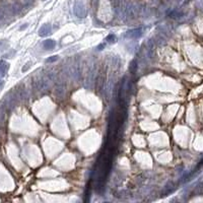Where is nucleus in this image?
Segmentation results:
<instances>
[{
  "mask_svg": "<svg viewBox=\"0 0 203 203\" xmlns=\"http://www.w3.org/2000/svg\"><path fill=\"white\" fill-rule=\"evenodd\" d=\"M73 11H74V14L79 18H85V15H86V10H85L84 5H83L82 2L78 1V0L75 1V3H74Z\"/></svg>",
  "mask_w": 203,
  "mask_h": 203,
  "instance_id": "f257e3e1",
  "label": "nucleus"
},
{
  "mask_svg": "<svg viewBox=\"0 0 203 203\" xmlns=\"http://www.w3.org/2000/svg\"><path fill=\"white\" fill-rule=\"evenodd\" d=\"M141 36H142L141 29L132 30V31H129L126 34V37H128V38H139V37H141Z\"/></svg>",
  "mask_w": 203,
  "mask_h": 203,
  "instance_id": "f03ea898",
  "label": "nucleus"
},
{
  "mask_svg": "<svg viewBox=\"0 0 203 203\" xmlns=\"http://www.w3.org/2000/svg\"><path fill=\"white\" fill-rule=\"evenodd\" d=\"M104 80H105L104 74H101V75L98 77V82H97V91H99V93H101L103 87H104Z\"/></svg>",
  "mask_w": 203,
  "mask_h": 203,
  "instance_id": "7ed1b4c3",
  "label": "nucleus"
},
{
  "mask_svg": "<svg viewBox=\"0 0 203 203\" xmlns=\"http://www.w3.org/2000/svg\"><path fill=\"white\" fill-rule=\"evenodd\" d=\"M50 31H51V27H50V25H43V27L40 29L39 34H40V36L44 37V36L48 35V34L50 33Z\"/></svg>",
  "mask_w": 203,
  "mask_h": 203,
  "instance_id": "20e7f679",
  "label": "nucleus"
},
{
  "mask_svg": "<svg viewBox=\"0 0 203 203\" xmlns=\"http://www.w3.org/2000/svg\"><path fill=\"white\" fill-rule=\"evenodd\" d=\"M8 67H9V66H8V64L6 63V62L0 61V76L5 75V73H6V71H7Z\"/></svg>",
  "mask_w": 203,
  "mask_h": 203,
  "instance_id": "39448f33",
  "label": "nucleus"
},
{
  "mask_svg": "<svg viewBox=\"0 0 203 203\" xmlns=\"http://www.w3.org/2000/svg\"><path fill=\"white\" fill-rule=\"evenodd\" d=\"M43 45H44V47H45L46 49H50V50H51V49H53V48L55 47L56 43H55L53 40H46V41L44 42V44H43Z\"/></svg>",
  "mask_w": 203,
  "mask_h": 203,
  "instance_id": "423d86ee",
  "label": "nucleus"
},
{
  "mask_svg": "<svg viewBox=\"0 0 203 203\" xmlns=\"http://www.w3.org/2000/svg\"><path fill=\"white\" fill-rule=\"evenodd\" d=\"M136 69H137V66H136V61L133 60L131 63V65H130V71H131L132 74H134L136 72Z\"/></svg>",
  "mask_w": 203,
  "mask_h": 203,
  "instance_id": "0eeeda50",
  "label": "nucleus"
},
{
  "mask_svg": "<svg viewBox=\"0 0 203 203\" xmlns=\"http://www.w3.org/2000/svg\"><path fill=\"white\" fill-rule=\"evenodd\" d=\"M106 41L109 43H115L116 42V37H115L114 35H109L108 37H107Z\"/></svg>",
  "mask_w": 203,
  "mask_h": 203,
  "instance_id": "6e6552de",
  "label": "nucleus"
},
{
  "mask_svg": "<svg viewBox=\"0 0 203 203\" xmlns=\"http://www.w3.org/2000/svg\"><path fill=\"white\" fill-rule=\"evenodd\" d=\"M56 60H58V56H52L51 58L47 59L46 62H53V61H56Z\"/></svg>",
  "mask_w": 203,
  "mask_h": 203,
  "instance_id": "1a4fd4ad",
  "label": "nucleus"
},
{
  "mask_svg": "<svg viewBox=\"0 0 203 203\" xmlns=\"http://www.w3.org/2000/svg\"><path fill=\"white\" fill-rule=\"evenodd\" d=\"M27 25H22V27H21L20 29L23 30V29H27Z\"/></svg>",
  "mask_w": 203,
  "mask_h": 203,
  "instance_id": "9d476101",
  "label": "nucleus"
},
{
  "mask_svg": "<svg viewBox=\"0 0 203 203\" xmlns=\"http://www.w3.org/2000/svg\"><path fill=\"white\" fill-rule=\"evenodd\" d=\"M2 85H3V82H2V81H1V80H0V87H1V86H2Z\"/></svg>",
  "mask_w": 203,
  "mask_h": 203,
  "instance_id": "9b49d317",
  "label": "nucleus"
}]
</instances>
